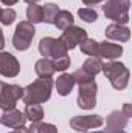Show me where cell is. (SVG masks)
<instances>
[{
  "label": "cell",
  "instance_id": "7",
  "mask_svg": "<svg viewBox=\"0 0 132 133\" xmlns=\"http://www.w3.org/2000/svg\"><path fill=\"white\" fill-rule=\"evenodd\" d=\"M23 96V88L14 84H5L0 90V108L3 111L16 108L17 101Z\"/></svg>",
  "mask_w": 132,
  "mask_h": 133
},
{
  "label": "cell",
  "instance_id": "19",
  "mask_svg": "<svg viewBox=\"0 0 132 133\" xmlns=\"http://www.w3.org/2000/svg\"><path fill=\"white\" fill-rule=\"evenodd\" d=\"M23 115L28 121L37 122V121H42V118H44V108L40 104H27Z\"/></svg>",
  "mask_w": 132,
  "mask_h": 133
},
{
  "label": "cell",
  "instance_id": "12",
  "mask_svg": "<svg viewBox=\"0 0 132 133\" xmlns=\"http://www.w3.org/2000/svg\"><path fill=\"white\" fill-rule=\"evenodd\" d=\"M128 116L123 113V110H113L109 116H107V122H106V133H117L123 130L128 124Z\"/></svg>",
  "mask_w": 132,
  "mask_h": 133
},
{
  "label": "cell",
  "instance_id": "30",
  "mask_svg": "<svg viewBox=\"0 0 132 133\" xmlns=\"http://www.w3.org/2000/svg\"><path fill=\"white\" fill-rule=\"evenodd\" d=\"M0 2H2L3 5H8V6H11V5H16L19 0H0Z\"/></svg>",
  "mask_w": 132,
  "mask_h": 133
},
{
  "label": "cell",
  "instance_id": "18",
  "mask_svg": "<svg viewBox=\"0 0 132 133\" xmlns=\"http://www.w3.org/2000/svg\"><path fill=\"white\" fill-rule=\"evenodd\" d=\"M101 68H103V61L99 59V57H89L82 66H81V70L86 73V74H89V76H97L98 73H101Z\"/></svg>",
  "mask_w": 132,
  "mask_h": 133
},
{
  "label": "cell",
  "instance_id": "20",
  "mask_svg": "<svg viewBox=\"0 0 132 133\" xmlns=\"http://www.w3.org/2000/svg\"><path fill=\"white\" fill-rule=\"evenodd\" d=\"M79 48L84 54H89L90 57H99V43L93 39H86L79 43Z\"/></svg>",
  "mask_w": 132,
  "mask_h": 133
},
{
  "label": "cell",
  "instance_id": "6",
  "mask_svg": "<svg viewBox=\"0 0 132 133\" xmlns=\"http://www.w3.org/2000/svg\"><path fill=\"white\" fill-rule=\"evenodd\" d=\"M79 95H78V107L82 110H90L97 105V82L95 79L78 84Z\"/></svg>",
  "mask_w": 132,
  "mask_h": 133
},
{
  "label": "cell",
  "instance_id": "24",
  "mask_svg": "<svg viewBox=\"0 0 132 133\" xmlns=\"http://www.w3.org/2000/svg\"><path fill=\"white\" fill-rule=\"evenodd\" d=\"M78 16L81 17V20H84L87 23H93L98 19V12L95 9H92V8H81V9H78Z\"/></svg>",
  "mask_w": 132,
  "mask_h": 133
},
{
  "label": "cell",
  "instance_id": "28",
  "mask_svg": "<svg viewBox=\"0 0 132 133\" xmlns=\"http://www.w3.org/2000/svg\"><path fill=\"white\" fill-rule=\"evenodd\" d=\"M3 46H5V36H3V31L0 28V51L3 50Z\"/></svg>",
  "mask_w": 132,
  "mask_h": 133
},
{
  "label": "cell",
  "instance_id": "23",
  "mask_svg": "<svg viewBox=\"0 0 132 133\" xmlns=\"http://www.w3.org/2000/svg\"><path fill=\"white\" fill-rule=\"evenodd\" d=\"M59 8L55 3H47L45 6H42V14H44V22L45 23H53L55 22V16L58 14Z\"/></svg>",
  "mask_w": 132,
  "mask_h": 133
},
{
  "label": "cell",
  "instance_id": "9",
  "mask_svg": "<svg viewBox=\"0 0 132 133\" xmlns=\"http://www.w3.org/2000/svg\"><path fill=\"white\" fill-rule=\"evenodd\" d=\"M59 39L64 42V45L67 46V50H73V48H76L82 40L87 39V31L82 30V28H79V26L71 25V26H68L67 30H64V33H62V36H61Z\"/></svg>",
  "mask_w": 132,
  "mask_h": 133
},
{
  "label": "cell",
  "instance_id": "15",
  "mask_svg": "<svg viewBox=\"0 0 132 133\" xmlns=\"http://www.w3.org/2000/svg\"><path fill=\"white\" fill-rule=\"evenodd\" d=\"M56 90L61 96H67L71 93L73 87H75V79H73V74H61L58 79H56Z\"/></svg>",
  "mask_w": 132,
  "mask_h": 133
},
{
  "label": "cell",
  "instance_id": "4",
  "mask_svg": "<svg viewBox=\"0 0 132 133\" xmlns=\"http://www.w3.org/2000/svg\"><path fill=\"white\" fill-rule=\"evenodd\" d=\"M39 53L45 57V59H61L65 57L68 50L64 45V42L61 39H55V37H44L39 42Z\"/></svg>",
  "mask_w": 132,
  "mask_h": 133
},
{
  "label": "cell",
  "instance_id": "21",
  "mask_svg": "<svg viewBox=\"0 0 132 133\" xmlns=\"http://www.w3.org/2000/svg\"><path fill=\"white\" fill-rule=\"evenodd\" d=\"M27 17H28V22L30 23H40L44 22V14H42V6L36 5V3H31L28 5L27 8Z\"/></svg>",
  "mask_w": 132,
  "mask_h": 133
},
{
  "label": "cell",
  "instance_id": "22",
  "mask_svg": "<svg viewBox=\"0 0 132 133\" xmlns=\"http://www.w3.org/2000/svg\"><path fill=\"white\" fill-rule=\"evenodd\" d=\"M28 133H58V129L53 124H47V122H31Z\"/></svg>",
  "mask_w": 132,
  "mask_h": 133
},
{
  "label": "cell",
  "instance_id": "8",
  "mask_svg": "<svg viewBox=\"0 0 132 133\" xmlns=\"http://www.w3.org/2000/svg\"><path fill=\"white\" fill-rule=\"evenodd\" d=\"M104 124V119L99 115H87V116H75L70 119V127L76 132H87L90 129H98Z\"/></svg>",
  "mask_w": 132,
  "mask_h": 133
},
{
  "label": "cell",
  "instance_id": "2",
  "mask_svg": "<svg viewBox=\"0 0 132 133\" xmlns=\"http://www.w3.org/2000/svg\"><path fill=\"white\" fill-rule=\"evenodd\" d=\"M101 71L104 73V76L110 81L112 87L115 90H124L129 84V70L123 65L121 62H115V61H110L107 64H103Z\"/></svg>",
  "mask_w": 132,
  "mask_h": 133
},
{
  "label": "cell",
  "instance_id": "14",
  "mask_svg": "<svg viewBox=\"0 0 132 133\" xmlns=\"http://www.w3.org/2000/svg\"><path fill=\"white\" fill-rule=\"evenodd\" d=\"M123 54V46L112 43V42H101L99 43V56L106 57L109 61H115Z\"/></svg>",
  "mask_w": 132,
  "mask_h": 133
},
{
  "label": "cell",
  "instance_id": "11",
  "mask_svg": "<svg viewBox=\"0 0 132 133\" xmlns=\"http://www.w3.org/2000/svg\"><path fill=\"white\" fill-rule=\"evenodd\" d=\"M0 122H2L5 127H8V129H14V130H16V129L25 127L27 118H25V115H23L20 110L13 108V110H8V111H5V113L2 115Z\"/></svg>",
  "mask_w": 132,
  "mask_h": 133
},
{
  "label": "cell",
  "instance_id": "1",
  "mask_svg": "<svg viewBox=\"0 0 132 133\" xmlns=\"http://www.w3.org/2000/svg\"><path fill=\"white\" fill-rule=\"evenodd\" d=\"M53 88V79L51 77H39L33 84L27 85L23 88L22 99L25 104H40L50 99Z\"/></svg>",
  "mask_w": 132,
  "mask_h": 133
},
{
  "label": "cell",
  "instance_id": "3",
  "mask_svg": "<svg viewBox=\"0 0 132 133\" xmlns=\"http://www.w3.org/2000/svg\"><path fill=\"white\" fill-rule=\"evenodd\" d=\"M129 8L131 0H107L103 5V12L115 23L124 25L129 22Z\"/></svg>",
  "mask_w": 132,
  "mask_h": 133
},
{
  "label": "cell",
  "instance_id": "17",
  "mask_svg": "<svg viewBox=\"0 0 132 133\" xmlns=\"http://www.w3.org/2000/svg\"><path fill=\"white\" fill-rule=\"evenodd\" d=\"M53 25H56V28L58 30H62V31L67 30L68 26H71L73 25V16H71V12L67 11V9H59L58 14L55 16Z\"/></svg>",
  "mask_w": 132,
  "mask_h": 133
},
{
  "label": "cell",
  "instance_id": "33",
  "mask_svg": "<svg viewBox=\"0 0 132 133\" xmlns=\"http://www.w3.org/2000/svg\"><path fill=\"white\" fill-rule=\"evenodd\" d=\"M3 85H5V82H2V81H0V90H2V87H3Z\"/></svg>",
  "mask_w": 132,
  "mask_h": 133
},
{
  "label": "cell",
  "instance_id": "35",
  "mask_svg": "<svg viewBox=\"0 0 132 133\" xmlns=\"http://www.w3.org/2000/svg\"><path fill=\"white\" fill-rule=\"evenodd\" d=\"M117 133H126V132H123V130H120V132H117Z\"/></svg>",
  "mask_w": 132,
  "mask_h": 133
},
{
  "label": "cell",
  "instance_id": "27",
  "mask_svg": "<svg viewBox=\"0 0 132 133\" xmlns=\"http://www.w3.org/2000/svg\"><path fill=\"white\" fill-rule=\"evenodd\" d=\"M123 113L128 116V118H131L132 113H131V104H124V107H123Z\"/></svg>",
  "mask_w": 132,
  "mask_h": 133
},
{
  "label": "cell",
  "instance_id": "31",
  "mask_svg": "<svg viewBox=\"0 0 132 133\" xmlns=\"http://www.w3.org/2000/svg\"><path fill=\"white\" fill-rule=\"evenodd\" d=\"M9 133H28V129H25V127H20V129H16L14 132H9Z\"/></svg>",
  "mask_w": 132,
  "mask_h": 133
},
{
  "label": "cell",
  "instance_id": "26",
  "mask_svg": "<svg viewBox=\"0 0 132 133\" xmlns=\"http://www.w3.org/2000/svg\"><path fill=\"white\" fill-rule=\"evenodd\" d=\"M71 64V61H70V57L65 56V57H61V59H56V61H53V66H55V71H65L67 68L70 66Z\"/></svg>",
  "mask_w": 132,
  "mask_h": 133
},
{
  "label": "cell",
  "instance_id": "16",
  "mask_svg": "<svg viewBox=\"0 0 132 133\" xmlns=\"http://www.w3.org/2000/svg\"><path fill=\"white\" fill-rule=\"evenodd\" d=\"M34 70H36V74L39 77H51L53 73H55V66H53V61L51 59H40L36 62L34 65Z\"/></svg>",
  "mask_w": 132,
  "mask_h": 133
},
{
  "label": "cell",
  "instance_id": "13",
  "mask_svg": "<svg viewBox=\"0 0 132 133\" xmlns=\"http://www.w3.org/2000/svg\"><path fill=\"white\" fill-rule=\"evenodd\" d=\"M106 37L110 40H118V42H128L131 37V30L124 25L120 23H112L106 28Z\"/></svg>",
  "mask_w": 132,
  "mask_h": 133
},
{
  "label": "cell",
  "instance_id": "32",
  "mask_svg": "<svg viewBox=\"0 0 132 133\" xmlns=\"http://www.w3.org/2000/svg\"><path fill=\"white\" fill-rule=\"evenodd\" d=\"M25 2H27V3H28V5H31V3H37V2H39V0H25Z\"/></svg>",
  "mask_w": 132,
  "mask_h": 133
},
{
  "label": "cell",
  "instance_id": "10",
  "mask_svg": "<svg viewBox=\"0 0 132 133\" xmlns=\"http://www.w3.org/2000/svg\"><path fill=\"white\" fill-rule=\"evenodd\" d=\"M20 71V65L19 61L6 51L0 53V74L5 77H16Z\"/></svg>",
  "mask_w": 132,
  "mask_h": 133
},
{
  "label": "cell",
  "instance_id": "34",
  "mask_svg": "<svg viewBox=\"0 0 132 133\" xmlns=\"http://www.w3.org/2000/svg\"><path fill=\"white\" fill-rule=\"evenodd\" d=\"M82 133H89V132H82ZM92 133H106V132H92Z\"/></svg>",
  "mask_w": 132,
  "mask_h": 133
},
{
  "label": "cell",
  "instance_id": "25",
  "mask_svg": "<svg viewBox=\"0 0 132 133\" xmlns=\"http://www.w3.org/2000/svg\"><path fill=\"white\" fill-rule=\"evenodd\" d=\"M16 17H17V14H16V11H14L13 8H5V9H2L0 22H2L3 25H11V23L16 20Z\"/></svg>",
  "mask_w": 132,
  "mask_h": 133
},
{
  "label": "cell",
  "instance_id": "36",
  "mask_svg": "<svg viewBox=\"0 0 132 133\" xmlns=\"http://www.w3.org/2000/svg\"><path fill=\"white\" fill-rule=\"evenodd\" d=\"M0 14H2V8H0Z\"/></svg>",
  "mask_w": 132,
  "mask_h": 133
},
{
  "label": "cell",
  "instance_id": "5",
  "mask_svg": "<svg viewBox=\"0 0 132 133\" xmlns=\"http://www.w3.org/2000/svg\"><path fill=\"white\" fill-rule=\"evenodd\" d=\"M34 34H36V28L33 23H30L28 20H22L17 23L16 31L13 36V45L16 50L19 51H25L30 48L31 40H33Z\"/></svg>",
  "mask_w": 132,
  "mask_h": 133
},
{
  "label": "cell",
  "instance_id": "29",
  "mask_svg": "<svg viewBox=\"0 0 132 133\" xmlns=\"http://www.w3.org/2000/svg\"><path fill=\"white\" fill-rule=\"evenodd\" d=\"M99 2H104V0H82L84 5H97Z\"/></svg>",
  "mask_w": 132,
  "mask_h": 133
}]
</instances>
